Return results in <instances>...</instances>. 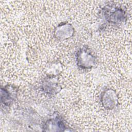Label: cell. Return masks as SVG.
I'll return each mask as SVG.
<instances>
[{
  "label": "cell",
  "instance_id": "6da1fadb",
  "mask_svg": "<svg viewBox=\"0 0 132 132\" xmlns=\"http://www.w3.org/2000/svg\"><path fill=\"white\" fill-rule=\"evenodd\" d=\"M101 12L102 16L110 24L120 25L127 20V13L125 9L115 4L106 5L103 7Z\"/></svg>",
  "mask_w": 132,
  "mask_h": 132
},
{
  "label": "cell",
  "instance_id": "7a4b0ae2",
  "mask_svg": "<svg viewBox=\"0 0 132 132\" xmlns=\"http://www.w3.org/2000/svg\"><path fill=\"white\" fill-rule=\"evenodd\" d=\"M75 62L80 69L90 70L96 65L97 58L90 48L86 46H83L75 54Z\"/></svg>",
  "mask_w": 132,
  "mask_h": 132
},
{
  "label": "cell",
  "instance_id": "3957f363",
  "mask_svg": "<svg viewBox=\"0 0 132 132\" xmlns=\"http://www.w3.org/2000/svg\"><path fill=\"white\" fill-rule=\"evenodd\" d=\"M100 102L102 106L107 110H113L119 105V97L114 90L112 88L104 89L100 95Z\"/></svg>",
  "mask_w": 132,
  "mask_h": 132
},
{
  "label": "cell",
  "instance_id": "277c9868",
  "mask_svg": "<svg viewBox=\"0 0 132 132\" xmlns=\"http://www.w3.org/2000/svg\"><path fill=\"white\" fill-rule=\"evenodd\" d=\"M42 91L48 95H55L61 90V86L56 76L47 75L41 82Z\"/></svg>",
  "mask_w": 132,
  "mask_h": 132
},
{
  "label": "cell",
  "instance_id": "5b68a950",
  "mask_svg": "<svg viewBox=\"0 0 132 132\" xmlns=\"http://www.w3.org/2000/svg\"><path fill=\"white\" fill-rule=\"evenodd\" d=\"M75 29L73 26L68 22L59 23L54 30V37L59 41H64L73 36Z\"/></svg>",
  "mask_w": 132,
  "mask_h": 132
},
{
  "label": "cell",
  "instance_id": "8992f818",
  "mask_svg": "<svg viewBox=\"0 0 132 132\" xmlns=\"http://www.w3.org/2000/svg\"><path fill=\"white\" fill-rule=\"evenodd\" d=\"M1 103L5 106H10L16 101L18 96L16 87L7 85L1 88Z\"/></svg>",
  "mask_w": 132,
  "mask_h": 132
},
{
  "label": "cell",
  "instance_id": "52a82bcc",
  "mask_svg": "<svg viewBox=\"0 0 132 132\" xmlns=\"http://www.w3.org/2000/svg\"><path fill=\"white\" fill-rule=\"evenodd\" d=\"M42 128L44 131H64L67 127L61 116H55L46 120L43 124Z\"/></svg>",
  "mask_w": 132,
  "mask_h": 132
}]
</instances>
